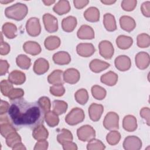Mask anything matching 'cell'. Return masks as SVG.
Here are the masks:
<instances>
[{
    "mask_svg": "<svg viewBox=\"0 0 150 150\" xmlns=\"http://www.w3.org/2000/svg\"><path fill=\"white\" fill-rule=\"evenodd\" d=\"M45 113L38 101L28 102L22 98L11 100L8 112L11 123L16 129H33L42 125Z\"/></svg>",
    "mask_w": 150,
    "mask_h": 150,
    "instance_id": "1",
    "label": "cell"
},
{
    "mask_svg": "<svg viewBox=\"0 0 150 150\" xmlns=\"http://www.w3.org/2000/svg\"><path fill=\"white\" fill-rule=\"evenodd\" d=\"M28 11V7L25 4L16 3L7 7L5 10V15L9 19L21 21L26 16Z\"/></svg>",
    "mask_w": 150,
    "mask_h": 150,
    "instance_id": "2",
    "label": "cell"
},
{
    "mask_svg": "<svg viewBox=\"0 0 150 150\" xmlns=\"http://www.w3.org/2000/svg\"><path fill=\"white\" fill-rule=\"evenodd\" d=\"M85 118L84 111L82 109L76 107L73 108L66 116V122L70 125H77L81 122Z\"/></svg>",
    "mask_w": 150,
    "mask_h": 150,
    "instance_id": "3",
    "label": "cell"
},
{
    "mask_svg": "<svg viewBox=\"0 0 150 150\" xmlns=\"http://www.w3.org/2000/svg\"><path fill=\"white\" fill-rule=\"evenodd\" d=\"M78 138L83 142L89 141L96 136V132L93 128L88 125H86L78 128L77 131Z\"/></svg>",
    "mask_w": 150,
    "mask_h": 150,
    "instance_id": "4",
    "label": "cell"
},
{
    "mask_svg": "<svg viewBox=\"0 0 150 150\" xmlns=\"http://www.w3.org/2000/svg\"><path fill=\"white\" fill-rule=\"evenodd\" d=\"M118 121V115L114 112H110L105 115L103 121V125L108 130L118 129L119 128Z\"/></svg>",
    "mask_w": 150,
    "mask_h": 150,
    "instance_id": "5",
    "label": "cell"
},
{
    "mask_svg": "<svg viewBox=\"0 0 150 150\" xmlns=\"http://www.w3.org/2000/svg\"><path fill=\"white\" fill-rule=\"evenodd\" d=\"M26 29L30 36H38L41 31L39 19L37 18H30L26 22Z\"/></svg>",
    "mask_w": 150,
    "mask_h": 150,
    "instance_id": "6",
    "label": "cell"
},
{
    "mask_svg": "<svg viewBox=\"0 0 150 150\" xmlns=\"http://www.w3.org/2000/svg\"><path fill=\"white\" fill-rule=\"evenodd\" d=\"M43 21L45 29L49 33H53L58 29V21L56 17L50 13H45L43 16Z\"/></svg>",
    "mask_w": 150,
    "mask_h": 150,
    "instance_id": "7",
    "label": "cell"
},
{
    "mask_svg": "<svg viewBox=\"0 0 150 150\" xmlns=\"http://www.w3.org/2000/svg\"><path fill=\"white\" fill-rule=\"evenodd\" d=\"M141 147V140L135 136L127 137L123 142V148L126 150H138Z\"/></svg>",
    "mask_w": 150,
    "mask_h": 150,
    "instance_id": "8",
    "label": "cell"
},
{
    "mask_svg": "<svg viewBox=\"0 0 150 150\" xmlns=\"http://www.w3.org/2000/svg\"><path fill=\"white\" fill-rule=\"evenodd\" d=\"M100 54L105 59H110L114 54V49L111 43L108 40L101 41L99 45Z\"/></svg>",
    "mask_w": 150,
    "mask_h": 150,
    "instance_id": "9",
    "label": "cell"
},
{
    "mask_svg": "<svg viewBox=\"0 0 150 150\" xmlns=\"http://www.w3.org/2000/svg\"><path fill=\"white\" fill-rule=\"evenodd\" d=\"M80 77L79 71L74 68L69 69L63 74V80L66 83L70 84H75L79 81Z\"/></svg>",
    "mask_w": 150,
    "mask_h": 150,
    "instance_id": "10",
    "label": "cell"
},
{
    "mask_svg": "<svg viewBox=\"0 0 150 150\" xmlns=\"http://www.w3.org/2000/svg\"><path fill=\"white\" fill-rule=\"evenodd\" d=\"M77 53L82 57H90L95 52V48L91 43H80L77 46Z\"/></svg>",
    "mask_w": 150,
    "mask_h": 150,
    "instance_id": "11",
    "label": "cell"
},
{
    "mask_svg": "<svg viewBox=\"0 0 150 150\" xmlns=\"http://www.w3.org/2000/svg\"><path fill=\"white\" fill-rule=\"evenodd\" d=\"M103 111L104 107L101 104L93 103L88 108V114L90 119L94 122L98 121Z\"/></svg>",
    "mask_w": 150,
    "mask_h": 150,
    "instance_id": "12",
    "label": "cell"
},
{
    "mask_svg": "<svg viewBox=\"0 0 150 150\" xmlns=\"http://www.w3.org/2000/svg\"><path fill=\"white\" fill-rule=\"evenodd\" d=\"M131 65L130 59L125 55H121L115 59V67L120 71L128 70Z\"/></svg>",
    "mask_w": 150,
    "mask_h": 150,
    "instance_id": "13",
    "label": "cell"
},
{
    "mask_svg": "<svg viewBox=\"0 0 150 150\" xmlns=\"http://www.w3.org/2000/svg\"><path fill=\"white\" fill-rule=\"evenodd\" d=\"M49 68V64L48 62L43 59V58H39L37 59L33 66V71L34 72L38 74H43L45 73Z\"/></svg>",
    "mask_w": 150,
    "mask_h": 150,
    "instance_id": "14",
    "label": "cell"
},
{
    "mask_svg": "<svg viewBox=\"0 0 150 150\" xmlns=\"http://www.w3.org/2000/svg\"><path fill=\"white\" fill-rule=\"evenodd\" d=\"M8 80L12 84L21 85L26 80V76L23 72L15 70L11 72L8 76Z\"/></svg>",
    "mask_w": 150,
    "mask_h": 150,
    "instance_id": "15",
    "label": "cell"
},
{
    "mask_svg": "<svg viewBox=\"0 0 150 150\" xmlns=\"http://www.w3.org/2000/svg\"><path fill=\"white\" fill-rule=\"evenodd\" d=\"M77 36L81 39H92L94 38V32L90 26L82 25L77 31Z\"/></svg>",
    "mask_w": 150,
    "mask_h": 150,
    "instance_id": "16",
    "label": "cell"
},
{
    "mask_svg": "<svg viewBox=\"0 0 150 150\" xmlns=\"http://www.w3.org/2000/svg\"><path fill=\"white\" fill-rule=\"evenodd\" d=\"M53 60L54 63L59 65L67 64L71 62L70 54L64 51L56 53L53 56Z\"/></svg>",
    "mask_w": 150,
    "mask_h": 150,
    "instance_id": "17",
    "label": "cell"
},
{
    "mask_svg": "<svg viewBox=\"0 0 150 150\" xmlns=\"http://www.w3.org/2000/svg\"><path fill=\"white\" fill-rule=\"evenodd\" d=\"M120 23L121 28L128 32L133 30L135 27V22L134 19L128 16H122L120 19Z\"/></svg>",
    "mask_w": 150,
    "mask_h": 150,
    "instance_id": "18",
    "label": "cell"
},
{
    "mask_svg": "<svg viewBox=\"0 0 150 150\" xmlns=\"http://www.w3.org/2000/svg\"><path fill=\"white\" fill-rule=\"evenodd\" d=\"M2 32L8 39H13L17 35V27L12 23H5L2 27Z\"/></svg>",
    "mask_w": 150,
    "mask_h": 150,
    "instance_id": "19",
    "label": "cell"
},
{
    "mask_svg": "<svg viewBox=\"0 0 150 150\" xmlns=\"http://www.w3.org/2000/svg\"><path fill=\"white\" fill-rule=\"evenodd\" d=\"M24 51L31 55H37L41 52L40 46L36 42L28 41L24 43L23 46Z\"/></svg>",
    "mask_w": 150,
    "mask_h": 150,
    "instance_id": "20",
    "label": "cell"
},
{
    "mask_svg": "<svg viewBox=\"0 0 150 150\" xmlns=\"http://www.w3.org/2000/svg\"><path fill=\"white\" fill-rule=\"evenodd\" d=\"M63 77V71L60 70H55L49 74L47 80L49 83L53 85H63L64 83Z\"/></svg>",
    "mask_w": 150,
    "mask_h": 150,
    "instance_id": "21",
    "label": "cell"
},
{
    "mask_svg": "<svg viewBox=\"0 0 150 150\" xmlns=\"http://www.w3.org/2000/svg\"><path fill=\"white\" fill-rule=\"evenodd\" d=\"M123 128L128 132H133L137 128V120L131 115H126L123 119Z\"/></svg>",
    "mask_w": 150,
    "mask_h": 150,
    "instance_id": "22",
    "label": "cell"
},
{
    "mask_svg": "<svg viewBox=\"0 0 150 150\" xmlns=\"http://www.w3.org/2000/svg\"><path fill=\"white\" fill-rule=\"evenodd\" d=\"M77 25V19L75 17L70 16L62 20V26L64 31L66 32H71L73 31Z\"/></svg>",
    "mask_w": 150,
    "mask_h": 150,
    "instance_id": "23",
    "label": "cell"
},
{
    "mask_svg": "<svg viewBox=\"0 0 150 150\" xmlns=\"http://www.w3.org/2000/svg\"><path fill=\"white\" fill-rule=\"evenodd\" d=\"M110 64L98 59H94L90 63L91 70L94 73H99L109 67Z\"/></svg>",
    "mask_w": 150,
    "mask_h": 150,
    "instance_id": "24",
    "label": "cell"
},
{
    "mask_svg": "<svg viewBox=\"0 0 150 150\" xmlns=\"http://www.w3.org/2000/svg\"><path fill=\"white\" fill-rule=\"evenodd\" d=\"M84 16L89 22H97L100 18V12L97 8L90 7L84 12Z\"/></svg>",
    "mask_w": 150,
    "mask_h": 150,
    "instance_id": "25",
    "label": "cell"
},
{
    "mask_svg": "<svg viewBox=\"0 0 150 150\" xmlns=\"http://www.w3.org/2000/svg\"><path fill=\"white\" fill-rule=\"evenodd\" d=\"M100 80L101 83L109 86H112L117 82L118 76L113 71H109L102 75Z\"/></svg>",
    "mask_w": 150,
    "mask_h": 150,
    "instance_id": "26",
    "label": "cell"
},
{
    "mask_svg": "<svg viewBox=\"0 0 150 150\" xmlns=\"http://www.w3.org/2000/svg\"><path fill=\"white\" fill-rule=\"evenodd\" d=\"M54 12L59 15L69 12L70 10L69 2L67 1H59L53 8Z\"/></svg>",
    "mask_w": 150,
    "mask_h": 150,
    "instance_id": "27",
    "label": "cell"
},
{
    "mask_svg": "<svg viewBox=\"0 0 150 150\" xmlns=\"http://www.w3.org/2000/svg\"><path fill=\"white\" fill-rule=\"evenodd\" d=\"M48 135L47 130L45 128L43 124L35 128L32 133L33 137L38 141L46 139L47 138Z\"/></svg>",
    "mask_w": 150,
    "mask_h": 150,
    "instance_id": "28",
    "label": "cell"
},
{
    "mask_svg": "<svg viewBox=\"0 0 150 150\" xmlns=\"http://www.w3.org/2000/svg\"><path fill=\"white\" fill-rule=\"evenodd\" d=\"M104 25L107 30L112 32L117 29L115 18L110 13H105L104 16Z\"/></svg>",
    "mask_w": 150,
    "mask_h": 150,
    "instance_id": "29",
    "label": "cell"
},
{
    "mask_svg": "<svg viewBox=\"0 0 150 150\" xmlns=\"http://www.w3.org/2000/svg\"><path fill=\"white\" fill-rule=\"evenodd\" d=\"M132 39L127 36L120 35L116 39V43L118 47L121 49H127L132 45Z\"/></svg>",
    "mask_w": 150,
    "mask_h": 150,
    "instance_id": "30",
    "label": "cell"
},
{
    "mask_svg": "<svg viewBox=\"0 0 150 150\" xmlns=\"http://www.w3.org/2000/svg\"><path fill=\"white\" fill-rule=\"evenodd\" d=\"M44 44L46 49L53 50L59 47L60 45V40L57 36H50L45 39Z\"/></svg>",
    "mask_w": 150,
    "mask_h": 150,
    "instance_id": "31",
    "label": "cell"
},
{
    "mask_svg": "<svg viewBox=\"0 0 150 150\" xmlns=\"http://www.w3.org/2000/svg\"><path fill=\"white\" fill-rule=\"evenodd\" d=\"M57 141L63 145V144L73 141V135L71 132L66 129H62L57 137Z\"/></svg>",
    "mask_w": 150,
    "mask_h": 150,
    "instance_id": "32",
    "label": "cell"
},
{
    "mask_svg": "<svg viewBox=\"0 0 150 150\" xmlns=\"http://www.w3.org/2000/svg\"><path fill=\"white\" fill-rule=\"evenodd\" d=\"M67 109V104L64 101L54 100L53 102V111L57 115L64 113Z\"/></svg>",
    "mask_w": 150,
    "mask_h": 150,
    "instance_id": "33",
    "label": "cell"
},
{
    "mask_svg": "<svg viewBox=\"0 0 150 150\" xmlns=\"http://www.w3.org/2000/svg\"><path fill=\"white\" fill-rule=\"evenodd\" d=\"M57 115L53 111H48L46 112L45 116V120L49 127H54L59 124V119Z\"/></svg>",
    "mask_w": 150,
    "mask_h": 150,
    "instance_id": "34",
    "label": "cell"
},
{
    "mask_svg": "<svg viewBox=\"0 0 150 150\" xmlns=\"http://www.w3.org/2000/svg\"><path fill=\"white\" fill-rule=\"evenodd\" d=\"M5 138L6 145L12 148L18 143L21 142V138L16 131L11 133Z\"/></svg>",
    "mask_w": 150,
    "mask_h": 150,
    "instance_id": "35",
    "label": "cell"
},
{
    "mask_svg": "<svg viewBox=\"0 0 150 150\" xmlns=\"http://www.w3.org/2000/svg\"><path fill=\"white\" fill-rule=\"evenodd\" d=\"M17 65L22 69H28L31 64L30 59L24 54L18 55L16 59Z\"/></svg>",
    "mask_w": 150,
    "mask_h": 150,
    "instance_id": "36",
    "label": "cell"
},
{
    "mask_svg": "<svg viewBox=\"0 0 150 150\" xmlns=\"http://www.w3.org/2000/svg\"><path fill=\"white\" fill-rule=\"evenodd\" d=\"M74 97L77 103L81 105H84L88 100V92L84 88L80 89L75 93Z\"/></svg>",
    "mask_w": 150,
    "mask_h": 150,
    "instance_id": "37",
    "label": "cell"
},
{
    "mask_svg": "<svg viewBox=\"0 0 150 150\" xmlns=\"http://www.w3.org/2000/svg\"><path fill=\"white\" fill-rule=\"evenodd\" d=\"M0 131L1 135L4 138H6L11 133L16 131V129L10 122H4L1 123Z\"/></svg>",
    "mask_w": 150,
    "mask_h": 150,
    "instance_id": "38",
    "label": "cell"
},
{
    "mask_svg": "<svg viewBox=\"0 0 150 150\" xmlns=\"http://www.w3.org/2000/svg\"><path fill=\"white\" fill-rule=\"evenodd\" d=\"M91 93L93 96L97 100H103L105 98L106 96L105 90L99 86H94L91 88Z\"/></svg>",
    "mask_w": 150,
    "mask_h": 150,
    "instance_id": "39",
    "label": "cell"
},
{
    "mask_svg": "<svg viewBox=\"0 0 150 150\" xmlns=\"http://www.w3.org/2000/svg\"><path fill=\"white\" fill-rule=\"evenodd\" d=\"M1 91L3 96L8 97L11 91L13 89L12 83L7 80H2L0 83Z\"/></svg>",
    "mask_w": 150,
    "mask_h": 150,
    "instance_id": "40",
    "label": "cell"
},
{
    "mask_svg": "<svg viewBox=\"0 0 150 150\" xmlns=\"http://www.w3.org/2000/svg\"><path fill=\"white\" fill-rule=\"evenodd\" d=\"M121 139L120 134L116 131H111L107 135L106 139L107 142L111 145H115L117 144Z\"/></svg>",
    "mask_w": 150,
    "mask_h": 150,
    "instance_id": "41",
    "label": "cell"
},
{
    "mask_svg": "<svg viewBox=\"0 0 150 150\" xmlns=\"http://www.w3.org/2000/svg\"><path fill=\"white\" fill-rule=\"evenodd\" d=\"M105 148V146L104 144L100 140H98L94 138L89 141V142L87 145V149L88 150H93V149L102 150V149H104Z\"/></svg>",
    "mask_w": 150,
    "mask_h": 150,
    "instance_id": "42",
    "label": "cell"
},
{
    "mask_svg": "<svg viewBox=\"0 0 150 150\" xmlns=\"http://www.w3.org/2000/svg\"><path fill=\"white\" fill-rule=\"evenodd\" d=\"M146 54V53L141 52L138 53L135 56V60H142L140 62H135L137 67L140 69H144L148 67V66L145 64V61H144L145 60Z\"/></svg>",
    "mask_w": 150,
    "mask_h": 150,
    "instance_id": "43",
    "label": "cell"
},
{
    "mask_svg": "<svg viewBox=\"0 0 150 150\" xmlns=\"http://www.w3.org/2000/svg\"><path fill=\"white\" fill-rule=\"evenodd\" d=\"M50 92L54 96H62L65 92V89L63 85H54L50 87Z\"/></svg>",
    "mask_w": 150,
    "mask_h": 150,
    "instance_id": "44",
    "label": "cell"
},
{
    "mask_svg": "<svg viewBox=\"0 0 150 150\" xmlns=\"http://www.w3.org/2000/svg\"><path fill=\"white\" fill-rule=\"evenodd\" d=\"M38 103L42 107L45 112L46 113L47 112L49 111L50 108V101L48 97H40Z\"/></svg>",
    "mask_w": 150,
    "mask_h": 150,
    "instance_id": "45",
    "label": "cell"
},
{
    "mask_svg": "<svg viewBox=\"0 0 150 150\" xmlns=\"http://www.w3.org/2000/svg\"><path fill=\"white\" fill-rule=\"evenodd\" d=\"M24 95V91L22 88H13L9 93L8 97L11 100L22 98Z\"/></svg>",
    "mask_w": 150,
    "mask_h": 150,
    "instance_id": "46",
    "label": "cell"
},
{
    "mask_svg": "<svg viewBox=\"0 0 150 150\" xmlns=\"http://www.w3.org/2000/svg\"><path fill=\"white\" fill-rule=\"evenodd\" d=\"M137 4V1H123L121 2V7L124 10L127 11H131L134 10L135 5Z\"/></svg>",
    "mask_w": 150,
    "mask_h": 150,
    "instance_id": "47",
    "label": "cell"
},
{
    "mask_svg": "<svg viewBox=\"0 0 150 150\" xmlns=\"http://www.w3.org/2000/svg\"><path fill=\"white\" fill-rule=\"evenodd\" d=\"M9 65L8 62L5 60H0V75L4 76L8 71Z\"/></svg>",
    "mask_w": 150,
    "mask_h": 150,
    "instance_id": "48",
    "label": "cell"
},
{
    "mask_svg": "<svg viewBox=\"0 0 150 150\" xmlns=\"http://www.w3.org/2000/svg\"><path fill=\"white\" fill-rule=\"evenodd\" d=\"M10 52V46L5 42H1L0 47V54L1 55H6Z\"/></svg>",
    "mask_w": 150,
    "mask_h": 150,
    "instance_id": "49",
    "label": "cell"
},
{
    "mask_svg": "<svg viewBox=\"0 0 150 150\" xmlns=\"http://www.w3.org/2000/svg\"><path fill=\"white\" fill-rule=\"evenodd\" d=\"M48 148V142L45 140L38 141L34 147V149H46Z\"/></svg>",
    "mask_w": 150,
    "mask_h": 150,
    "instance_id": "50",
    "label": "cell"
},
{
    "mask_svg": "<svg viewBox=\"0 0 150 150\" xmlns=\"http://www.w3.org/2000/svg\"><path fill=\"white\" fill-rule=\"evenodd\" d=\"M10 105L9 104L2 100L1 101V107H0V114L1 115H4L8 112Z\"/></svg>",
    "mask_w": 150,
    "mask_h": 150,
    "instance_id": "51",
    "label": "cell"
},
{
    "mask_svg": "<svg viewBox=\"0 0 150 150\" xmlns=\"http://www.w3.org/2000/svg\"><path fill=\"white\" fill-rule=\"evenodd\" d=\"M145 34H140L137 37V45L139 47H146L145 46Z\"/></svg>",
    "mask_w": 150,
    "mask_h": 150,
    "instance_id": "52",
    "label": "cell"
},
{
    "mask_svg": "<svg viewBox=\"0 0 150 150\" xmlns=\"http://www.w3.org/2000/svg\"><path fill=\"white\" fill-rule=\"evenodd\" d=\"M88 2H89L88 1H73L74 6L77 9L83 8V7L86 6Z\"/></svg>",
    "mask_w": 150,
    "mask_h": 150,
    "instance_id": "53",
    "label": "cell"
},
{
    "mask_svg": "<svg viewBox=\"0 0 150 150\" xmlns=\"http://www.w3.org/2000/svg\"><path fill=\"white\" fill-rule=\"evenodd\" d=\"M63 149H77V146L75 143L70 142H67L63 144Z\"/></svg>",
    "mask_w": 150,
    "mask_h": 150,
    "instance_id": "54",
    "label": "cell"
},
{
    "mask_svg": "<svg viewBox=\"0 0 150 150\" xmlns=\"http://www.w3.org/2000/svg\"><path fill=\"white\" fill-rule=\"evenodd\" d=\"M26 149V148L24 146V145H23L21 142L18 143L12 148V149Z\"/></svg>",
    "mask_w": 150,
    "mask_h": 150,
    "instance_id": "55",
    "label": "cell"
},
{
    "mask_svg": "<svg viewBox=\"0 0 150 150\" xmlns=\"http://www.w3.org/2000/svg\"><path fill=\"white\" fill-rule=\"evenodd\" d=\"M43 2L46 5L49 6V5H50L54 3L55 1H43Z\"/></svg>",
    "mask_w": 150,
    "mask_h": 150,
    "instance_id": "56",
    "label": "cell"
},
{
    "mask_svg": "<svg viewBox=\"0 0 150 150\" xmlns=\"http://www.w3.org/2000/svg\"><path fill=\"white\" fill-rule=\"evenodd\" d=\"M102 3H104L105 4H108V5H110V4H113L114 2H115V1H101Z\"/></svg>",
    "mask_w": 150,
    "mask_h": 150,
    "instance_id": "57",
    "label": "cell"
},
{
    "mask_svg": "<svg viewBox=\"0 0 150 150\" xmlns=\"http://www.w3.org/2000/svg\"><path fill=\"white\" fill-rule=\"evenodd\" d=\"M13 2V1H2V0L0 1V2L1 4H6V3H10V2Z\"/></svg>",
    "mask_w": 150,
    "mask_h": 150,
    "instance_id": "58",
    "label": "cell"
}]
</instances>
